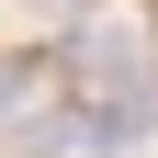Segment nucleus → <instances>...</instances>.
I'll return each mask as SVG.
<instances>
[{
    "label": "nucleus",
    "instance_id": "nucleus-1",
    "mask_svg": "<svg viewBox=\"0 0 158 158\" xmlns=\"http://www.w3.org/2000/svg\"><path fill=\"white\" fill-rule=\"evenodd\" d=\"M147 135H158V90L147 79H124L102 102H68V147H90V158H124V147H147Z\"/></svg>",
    "mask_w": 158,
    "mask_h": 158
}]
</instances>
